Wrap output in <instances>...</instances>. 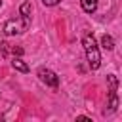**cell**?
I'll list each match as a JSON object with an SVG mask.
<instances>
[{
	"label": "cell",
	"mask_w": 122,
	"mask_h": 122,
	"mask_svg": "<svg viewBox=\"0 0 122 122\" xmlns=\"http://www.w3.org/2000/svg\"><path fill=\"white\" fill-rule=\"evenodd\" d=\"M82 46H84V51H86L90 69H92V71L99 69V65H101V53H99V48H97V42H95L93 34H84Z\"/></svg>",
	"instance_id": "1"
},
{
	"label": "cell",
	"mask_w": 122,
	"mask_h": 122,
	"mask_svg": "<svg viewBox=\"0 0 122 122\" xmlns=\"http://www.w3.org/2000/svg\"><path fill=\"white\" fill-rule=\"evenodd\" d=\"M38 78H40L46 86H50V88H57V86H59V76H57L53 71H50V69H40V71H38Z\"/></svg>",
	"instance_id": "2"
},
{
	"label": "cell",
	"mask_w": 122,
	"mask_h": 122,
	"mask_svg": "<svg viewBox=\"0 0 122 122\" xmlns=\"http://www.w3.org/2000/svg\"><path fill=\"white\" fill-rule=\"evenodd\" d=\"M23 30H25V27H23L19 21H15V19H10V21H6V23H4V32H6L8 36L21 34Z\"/></svg>",
	"instance_id": "3"
},
{
	"label": "cell",
	"mask_w": 122,
	"mask_h": 122,
	"mask_svg": "<svg viewBox=\"0 0 122 122\" xmlns=\"http://www.w3.org/2000/svg\"><path fill=\"white\" fill-rule=\"evenodd\" d=\"M30 2H23L21 4V8H19V13H21V17H23V27L25 29H29V25H30Z\"/></svg>",
	"instance_id": "4"
},
{
	"label": "cell",
	"mask_w": 122,
	"mask_h": 122,
	"mask_svg": "<svg viewBox=\"0 0 122 122\" xmlns=\"http://www.w3.org/2000/svg\"><path fill=\"white\" fill-rule=\"evenodd\" d=\"M11 67H13L15 71H19V72H29V65H27L21 57H13V59H11Z\"/></svg>",
	"instance_id": "5"
},
{
	"label": "cell",
	"mask_w": 122,
	"mask_h": 122,
	"mask_svg": "<svg viewBox=\"0 0 122 122\" xmlns=\"http://www.w3.org/2000/svg\"><path fill=\"white\" fill-rule=\"evenodd\" d=\"M80 6L86 13H93L97 10V0H80Z\"/></svg>",
	"instance_id": "6"
},
{
	"label": "cell",
	"mask_w": 122,
	"mask_h": 122,
	"mask_svg": "<svg viewBox=\"0 0 122 122\" xmlns=\"http://www.w3.org/2000/svg\"><path fill=\"white\" fill-rule=\"evenodd\" d=\"M101 44H103V48L105 50H114V40H112V36L111 34H103V38H101Z\"/></svg>",
	"instance_id": "7"
},
{
	"label": "cell",
	"mask_w": 122,
	"mask_h": 122,
	"mask_svg": "<svg viewBox=\"0 0 122 122\" xmlns=\"http://www.w3.org/2000/svg\"><path fill=\"white\" fill-rule=\"evenodd\" d=\"M109 111H116V107H118V97H116V90H111V93H109Z\"/></svg>",
	"instance_id": "8"
},
{
	"label": "cell",
	"mask_w": 122,
	"mask_h": 122,
	"mask_svg": "<svg viewBox=\"0 0 122 122\" xmlns=\"http://www.w3.org/2000/svg\"><path fill=\"white\" fill-rule=\"evenodd\" d=\"M107 80H109V84H111V90H116V86H118L116 76H114V74H109V76H107Z\"/></svg>",
	"instance_id": "9"
},
{
	"label": "cell",
	"mask_w": 122,
	"mask_h": 122,
	"mask_svg": "<svg viewBox=\"0 0 122 122\" xmlns=\"http://www.w3.org/2000/svg\"><path fill=\"white\" fill-rule=\"evenodd\" d=\"M59 2H61V0H42L44 6H57Z\"/></svg>",
	"instance_id": "10"
},
{
	"label": "cell",
	"mask_w": 122,
	"mask_h": 122,
	"mask_svg": "<svg viewBox=\"0 0 122 122\" xmlns=\"http://www.w3.org/2000/svg\"><path fill=\"white\" fill-rule=\"evenodd\" d=\"M13 53L15 55H23V48H13Z\"/></svg>",
	"instance_id": "11"
},
{
	"label": "cell",
	"mask_w": 122,
	"mask_h": 122,
	"mask_svg": "<svg viewBox=\"0 0 122 122\" xmlns=\"http://www.w3.org/2000/svg\"><path fill=\"white\" fill-rule=\"evenodd\" d=\"M0 6H2V0H0Z\"/></svg>",
	"instance_id": "12"
}]
</instances>
